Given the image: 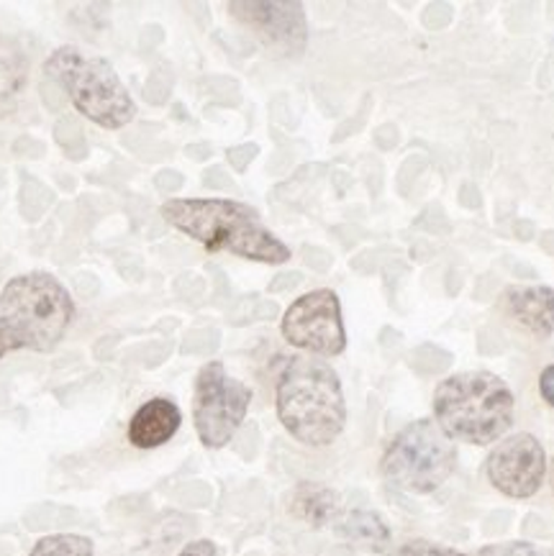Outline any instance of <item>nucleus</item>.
<instances>
[{
	"label": "nucleus",
	"instance_id": "f257e3e1",
	"mask_svg": "<svg viewBox=\"0 0 554 556\" xmlns=\"http://www.w3.org/2000/svg\"><path fill=\"white\" fill-rule=\"evenodd\" d=\"M162 218L209 252H229L262 265H286L290 249L250 205L226 198H180L162 205Z\"/></svg>",
	"mask_w": 554,
	"mask_h": 556
},
{
	"label": "nucleus",
	"instance_id": "f03ea898",
	"mask_svg": "<svg viewBox=\"0 0 554 556\" xmlns=\"http://www.w3.org/2000/svg\"><path fill=\"white\" fill-rule=\"evenodd\" d=\"M275 408L282 429L298 444L311 448L333 444L347 424L342 380L314 356H293L286 362L277 377Z\"/></svg>",
	"mask_w": 554,
	"mask_h": 556
},
{
	"label": "nucleus",
	"instance_id": "7ed1b4c3",
	"mask_svg": "<svg viewBox=\"0 0 554 556\" xmlns=\"http://www.w3.org/2000/svg\"><path fill=\"white\" fill-rule=\"evenodd\" d=\"M516 416V397L499 375L475 369L446 377L435 390V420L452 441L473 446L506 437Z\"/></svg>",
	"mask_w": 554,
	"mask_h": 556
},
{
	"label": "nucleus",
	"instance_id": "20e7f679",
	"mask_svg": "<svg viewBox=\"0 0 554 556\" xmlns=\"http://www.w3.org/2000/svg\"><path fill=\"white\" fill-rule=\"evenodd\" d=\"M45 73L67 92L75 109L92 124L116 131L137 116L129 90L103 56L88 54L77 47H60L47 60Z\"/></svg>",
	"mask_w": 554,
	"mask_h": 556
},
{
	"label": "nucleus",
	"instance_id": "39448f33",
	"mask_svg": "<svg viewBox=\"0 0 554 556\" xmlns=\"http://www.w3.org/2000/svg\"><path fill=\"white\" fill-rule=\"evenodd\" d=\"M73 316V298L49 273L13 277L0 292V320L16 333L21 349L52 352L65 339Z\"/></svg>",
	"mask_w": 554,
	"mask_h": 556
},
{
	"label": "nucleus",
	"instance_id": "423d86ee",
	"mask_svg": "<svg viewBox=\"0 0 554 556\" xmlns=\"http://www.w3.org/2000/svg\"><path fill=\"white\" fill-rule=\"evenodd\" d=\"M457 467L454 441L437 420L421 418L398 431L382 454L380 469L390 488L408 495H429L450 480Z\"/></svg>",
	"mask_w": 554,
	"mask_h": 556
},
{
	"label": "nucleus",
	"instance_id": "0eeeda50",
	"mask_svg": "<svg viewBox=\"0 0 554 556\" xmlns=\"http://www.w3.org/2000/svg\"><path fill=\"white\" fill-rule=\"evenodd\" d=\"M252 390L234 380L222 362H209L196 377L193 424L205 448H224L244 424Z\"/></svg>",
	"mask_w": 554,
	"mask_h": 556
},
{
	"label": "nucleus",
	"instance_id": "6e6552de",
	"mask_svg": "<svg viewBox=\"0 0 554 556\" xmlns=\"http://www.w3.org/2000/svg\"><path fill=\"white\" fill-rule=\"evenodd\" d=\"M290 346L314 356H339L347 349L342 303L333 290H311L290 303L280 324Z\"/></svg>",
	"mask_w": 554,
	"mask_h": 556
},
{
	"label": "nucleus",
	"instance_id": "1a4fd4ad",
	"mask_svg": "<svg viewBox=\"0 0 554 556\" xmlns=\"http://www.w3.org/2000/svg\"><path fill=\"white\" fill-rule=\"evenodd\" d=\"M229 11L269 52L293 56L305 49L309 24L303 5L295 0H234Z\"/></svg>",
	"mask_w": 554,
	"mask_h": 556
},
{
	"label": "nucleus",
	"instance_id": "9d476101",
	"mask_svg": "<svg viewBox=\"0 0 554 556\" xmlns=\"http://www.w3.org/2000/svg\"><path fill=\"white\" fill-rule=\"evenodd\" d=\"M488 480L499 493L514 501L537 495L546 477V454L531 433H514L495 444L486 462Z\"/></svg>",
	"mask_w": 554,
	"mask_h": 556
},
{
	"label": "nucleus",
	"instance_id": "9b49d317",
	"mask_svg": "<svg viewBox=\"0 0 554 556\" xmlns=\"http://www.w3.org/2000/svg\"><path fill=\"white\" fill-rule=\"evenodd\" d=\"M503 311L521 329L546 339L554 333V288L544 285H514L503 292Z\"/></svg>",
	"mask_w": 554,
	"mask_h": 556
},
{
	"label": "nucleus",
	"instance_id": "f8f14e48",
	"mask_svg": "<svg viewBox=\"0 0 554 556\" xmlns=\"http://www.w3.org/2000/svg\"><path fill=\"white\" fill-rule=\"evenodd\" d=\"M182 424V413L167 397H152L129 420V444L137 448H160L175 437Z\"/></svg>",
	"mask_w": 554,
	"mask_h": 556
},
{
	"label": "nucleus",
	"instance_id": "ddd939ff",
	"mask_svg": "<svg viewBox=\"0 0 554 556\" xmlns=\"http://www.w3.org/2000/svg\"><path fill=\"white\" fill-rule=\"evenodd\" d=\"M337 533L347 544L360 548V552L382 554L390 546V529L378 513L373 510H350L337 520Z\"/></svg>",
	"mask_w": 554,
	"mask_h": 556
},
{
	"label": "nucleus",
	"instance_id": "4468645a",
	"mask_svg": "<svg viewBox=\"0 0 554 556\" xmlns=\"http://www.w3.org/2000/svg\"><path fill=\"white\" fill-rule=\"evenodd\" d=\"M290 513L311 529H324L339 516V495L326 484L301 482L290 495Z\"/></svg>",
	"mask_w": 554,
	"mask_h": 556
},
{
	"label": "nucleus",
	"instance_id": "2eb2a0df",
	"mask_svg": "<svg viewBox=\"0 0 554 556\" xmlns=\"http://www.w3.org/2000/svg\"><path fill=\"white\" fill-rule=\"evenodd\" d=\"M26 80V56L11 39L0 37V98H9Z\"/></svg>",
	"mask_w": 554,
	"mask_h": 556
},
{
	"label": "nucleus",
	"instance_id": "dca6fc26",
	"mask_svg": "<svg viewBox=\"0 0 554 556\" xmlns=\"http://www.w3.org/2000/svg\"><path fill=\"white\" fill-rule=\"evenodd\" d=\"M96 544L92 539L80 533H52V536L39 539L28 556H92Z\"/></svg>",
	"mask_w": 554,
	"mask_h": 556
},
{
	"label": "nucleus",
	"instance_id": "f3484780",
	"mask_svg": "<svg viewBox=\"0 0 554 556\" xmlns=\"http://www.w3.org/2000/svg\"><path fill=\"white\" fill-rule=\"evenodd\" d=\"M388 556H467L465 552H457V548L444 546V544H435V541H406L403 546H398L390 552Z\"/></svg>",
	"mask_w": 554,
	"mask_h": 556
},
{
	"label": "nucleus",
	"instance_id": "a211bd4d",
	"mask_svg": "<svg viewBox=\"0 0 554 556\" xmlns=\"http://www.w3.org/2000/svg\"><path fill=\"white\" fill-rule=\"evenodd\" d=\"M480 556H554L552 548L529 544V541H508V544H493L480 548Z\"/></svg>",
	"mask_w": 554,
	"mask_h": 556
},
{
	"label": "nucleus",
	"instance_id": "6ab92c4d",
	"mask_svg": "<svg viewBox=\"0 0 554 556\" xmlns=\"http://www.w3.org/2000/svg\"><path fill=\"white\" fill-rule=\"evenodd\" d=\"M539 395H542V401L546 405L554 408V365L544 367L542 375H539Z\"/></svg>",
	"mask_w": 554,
	"mask_h": 556
},
{
	"label": "nucleus",
	"instance_id": "aec40b11",
	"mask_svg": "<svg viewBox=\"0 0 554 556\" xmlns=\"http://www.w3.org/2000/svg\"><path fill=\"white\" fill-rule=\"evenodd\" d=\"M177 556H218V548L209 539H198V541H190V544L185 546Z\"/></svg>",
	"mask_w": 554,
	"mask_h": 556
},
{
	"label": "nucleus",
	"instance_id": "412c9836",
	"mask_svg": "<svg viewBox=\"0 0 554 556\" xmlns=\"http://www.w3.org/2000/svg\"><path fill=\"white\" fill-rule=\"evenodd\" d=\"M16 349H21L16 333H13L9 326H5L3 320H0V359H3L5 354L16 352Z\"/></svg>",
	"mask_w": 554,
	"mask_h": 556
},
{
	"label": "nucleus",
	"instance_id": "4be33fe9",
	"mask_svg": "<svg viewBox=\"0 0 554 556\" xmlns=\"http://www.w3.org/2000/svg\"><path fill=\"white\" fill-rule=\"evenodd\" d=\"M546 475H550V484H552V493H554V459H552V465L546 467Z\"/></svg>",
	"mask_w": 554,
	"mask_h": 556
}]
</instances>
